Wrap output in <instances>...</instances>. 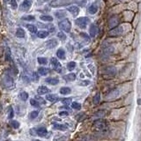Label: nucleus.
Here are the masks:
<instances>
[{
  "mask_svg": "<svg viewBox=\"0 0 141 141\" xmlns=\"http://www.w3.org/2000/svg\"><path fill=\"white\" fill-rule=\"evenodd\" d=\"M89 84H90V81H89V80H82V81H80V86H83V87L87 86V85H89Z\"/></svg>",
  "mask_w": 141,
  "mask_h": 141,
  "instance_id": "obj_46",
  "label": "nucleus"
},
{
  "mask_svg": "<svg viewBox=\"0 0 141 141\" xmlns=\"http://www.w3.org/2000/svg\"><path fill=\"white\" fill-rule=\"evenodd\" d=\"M32 4H33V1H32V0H24L20 6V11H22V12H27V11H28L31 8Z\"/></svg>",
  "mask_w": 141,
  "mask_h": 141,
  "instance_id": "obj_9",
  "label": "nucleus"
},
{
  "mask_svg": "<svg viewBox=\"0 0 141 141\" xmlns=\"http://www.w3.org/2000/svg\"><path fill=\"white\" fill-rule=\"evenodd\" d=\"M35 99L36 101H37L38 102H39L40 105H41V104H44V105H45V104H46V101H45V100H44L43 98L40 97V96H35Z\"/></svg>",
  "mask_w": 141,
  "mask_h": 141,
  "instance_id": "obj_40",
  "label": "nucleus"
},
{
  "mask_svg": "<svg viewBox=\"0 0 141 141\" xmlns=\"http://www.w3.org/2000/svg\"><path fill=\"white\" fill-rule=\"evenodd\" d=\"M64 80L66 81H74L76 80V74L75 73H69V74H66V75L64 76Z\"/></svg>",
  "mask_w": 141,
  "mask_h": 141,
  "instance_id": "obj_20",
  "label": "nucleus"
},
{
  "mask_svg": "<svg viewBox=\"0 0 141 141\" xmlns=\"http://www.w3.org/2000/svg\"><path fill=\"white\" fill-rule=\"evenodd\" d=\"M10 5L13 10H16L18 7V4H17V0H10Z\"/></svg>",
  "mask_w": 141,
  "mask_h": 141,
  "instance_id": "obj_39",
  "label": "nucleus"
},
{
  "mask_svg": "<svg viewBox=\"0 0 141 141\" xmlns=\"http://www.w3.org/2000/svg\"><path fill=\"white\" fill-rule=\"evenodd\" d=\"M46 100L50 102H52V103H55V102H57V101L59 100L58 96L57 95H54V93H50V95H47L46 96Z\"/></svg>",
  "mask_w": 141,
  "mask_h": 141,
  "instance_id": "obj_15",
  "label": "nucleus"
},
{
  "mask_svg": "<svg viewBox=\"0 0 141 141\" xmlns=\"http://www.w3.org/2000/svg\"><path fill=\"white\" fill-rule=\"evenodd\" d=\"M68 115H69V113H68L67 111H61V112L59 113V116H67Z\"/></svg>",
  "mask_w": 141,
  "mask_h": 141,
  "instance_id": "obj_50",
  "label": "nucleus"
},
{
  "mask_svg": "<svg viewBox=\"0 0 141 141\" xmlns=\"http://www.w3.org/2000/svg\"><path fill=\"white\" fill-rule=\"evenodd\" d=\"M33 80H34V81H38V80H39V77L37 75V72H33Z\"/></svg>",
  "mask_w": 141,
  "mask_h": 141,
  "instance_id": "obj_49",
  "label": "nucleus"
},
{
  "mask_svg": "<svg viewBox=\"0 0 141 141\" xmlns=\"http://www.w3.org/2000/svg\"><path fill=\"white\" fill-rule=\"evenodd\" d=\"M55 16L57 19H63L66 16V12L64 10H58L55 12Z\"/></svg>",
  "mask_w": 141,
  "mask_h": 141,
  "instance_id": "obj_22",
  "label": "nucleus"
},
{
  "mask_svg": "<svg viewBox=\"0 0 141 141\" xmlns=\"http://www.w3.org/2000/svg\"><path fill=\"white\" fill-rule=\"evenodd\" d=\"M71 3V0H53L50 4L51 7H60Z\"/></svg>",
  "mask_w": 141,
  "mask_h": 141,
  "instance_id": "obj_7",
  "label": "nucleus"
},
{
  "mask_svg": "<svg viewBox=\"0 0 141 141\" xmlns=\"http://www.w3.org/2000/svg\"><path fill=\"white\" fill-rule=\"evenodd\" d=\"M80 35L82 36V37L84 38V39L86 40V41L90 40V38H89V35H87V34H86V33H80Z\"/></svg>",
  "mask_w": 141,
  "mask_h": 141,
  "instance_id": "obj_48",
  "label": "nucleus"
},
{
  "mask_svg": "<svg viewBox=\"0 0 141 141\" xmlns=\"http://www.w3.org/2000/svg\"><path fill=\"white\" fill-rule=\"evenodd\" d=\"M11 124H12V126L14 128V129H19V128H20V123H19L18 121H16V120L12 121Z\"/></svg>",
  "mask_w": 141,
  "mask_h": 141,
  "instance_id": "obj_41",
  "label": "nucleus"
},
{
  "mask_svg": "<svg viewBox=\"0 0 141 141\" xmlns=\"http://www.w3.org/2000/svg\"><path fill=\"white\" fill-rule=\"evenodd\" d=\"M80 141H96V138L92 135H85L80 138Z\"/></svg>",
  "mask_w": 141,
  "mask_h": 141,
  "instance_id": "obj_28",
  "label": "nucleus"
},
{
  "mask_svg": "<svg viewBox=\"0 0 141 141\" xmlns=\"http://www.w3.org/2000/svg\"><path fill=\"white\" fill-rule=\"evenodd\" d=\"M13 116H14V111L12 109V107H10V113H9V115H8V118L12 119V117H13Z\"/></svg>",
  "mask_w": 141,
  "mask_h": 141,
  "instance_id": "obj_45",
  "label": "nucleus"
},
{
  "mask_svg": "<svg viewBox=\"0 0 141 141\" xmlns=\"http://www.w3.org/2000/svg\"><path fill=\"white\" fill-rule=\"evenodd\" d=\"M116 70L114 66H108V67H106L103 71V76L106 77L108 76V78H112L116 75Z\"/></svg>",
  "mask_w": 141,
  "mask_h": 141,
  "instance_id": "obj_5",
  "label": "nucleus"
},
{
  "mask_svg": "<svg viewBox=\"0 0 141 141\" xmlns=\"http://www.w3.org/2000/svg\"><path fill=\"white\" fill-rule=\"evenodd\" d=\"M117 24H118V20H117L116 17H112V18L108 20V27H109V28L111 29L117 27Z\"/></svg>",
  "mask_w": 141,
  "mask_h": 141,
  "instance_id": "obj_16",
  "label": "nucleus"
},
{
  "mask_svg": "<svg viewBox=\"0 0 141 141\" xmlns=\"http://www.w3.org/2000/svg\"><path fill=\"white\" fill-rule=\"evenodd\" d=\"M58 27L63 32L69 33L71 31V28H72V23L68 19H64V20L58 22Z\"/></svg>",
  "mask_w": 141,
  "mask_h": 141,
  "instance_id": "obj_3",
  "label": "nucleus"
},
{
  "mask_svg": "<svg viewBox=\"0 0 141 141\" xmlns=\"http://www.w3.org/2000/svg\"><path fill=\"white\" fill-rule=\"evenodd\" d=\"M46 47L48 49H54L55 47L57 46V44H58V42H57V41L56 39H51V40H49L46 42Z\"/></svg>",
  "mask_w": 141,
  "mask_h": 141,
  "instance_id": "obj_13",
  "label": "nucleus"
},
{
  "mask_svg": "<svg viewBox=\"0 0 141 141\" xmlns=\"http://www.w3.org/2000/svg\"><path fill=\"white\" fill-rule=\"evenodd\" d=\"M37 61L40 65H47V63H48V60H47L46 57H38Z\"/></svg>",
  "mask_w": 141,
  "mask_h": 141,
  "instance_id": "obj_35",
  "label": "nucleus"
},
{
  "mask_svg": "<svg viewBox=\"0 0 141 141\" xmlns=\"http://www.w3.org/2000/svg\"><path fill=\"white\" fill-rule=\"evenodd\" d=\"M50 92V89L48 88L45 86H40L37 88V93L40 95H47V93Z\"/></svg>",
  "mask_w": 141,
  "mask_h": 141,
  "instance_id": "obj_14",
  "label": "nucleus"
},
{
  "mask_svg": "<svg viewBox=\"0 0 141 141\" xmlns=\"http://www.w3.org/2000/svg\"><path fill=\"white\" fill-rule=\"evenodd\" d=\"M71 92H72V90H71L70 87H61L60 88V93L63 95H70Z\"/></svg>",
  "mask_w": 141,
  "mask_h": 141,
  "instance_id": "obj_26",
  "label": "nucleus"
},
{
  "mask_svg": "<svg viewBox=\"0 0 141 141\" xmlns=\"http://www.w3.org/2000/svg\"><path fill=\"white\" fill-rule=\"evenodd\" d=\"M50 35V32L45 31V30H41L39 32H37V36L41 39H44V38L48 37V35Z\"/></svg>",
  "mask_w": 141,
  "mask_h": 141,
  "instance_id": "obj_24",
  "label": "nucleus"
},
{
  "mask_svg": "<svg viewBox=\"0 0 141 141\" xmlns=\"http://www.w3.org/2000/svg\"><path fill=\"white\" fill-rule=\"evenodd\" d=\"M41 20L42 21H47V22H51L53 20V18L50 15H42L40 16Z\"/></svg>",
  "mask_w": 141,
  "mask_h": 141,
  "instance_id": "obj_31",
  "label": "nucleus"
},
{
  "mask_svg": "<svg viewBox=\"0 0 141 141\" xmlns=\"http://www.w3.org/2000/svg\"><path fill=\"white\" fill-rule=\"evenodd\" d=\"M33 141H41V140H39V139H35V140H33Z\"/></svg>",
  "mask_w": 141,
  "mask_h": 141,
  "instance_id": "obj_51",
  "label": "nucleus"
},
{
  "mask_svg": "<svg viewBox=\"0 0 141 141\" xmlns=\"http://www.w3.org/2000/svg\"><path fill=\"white\" fill-rule=\"evenodd\" d=\"M26 27H27V30H28L32 34L37 33V27H36L35 26L32 25V24H27V26H26Z\"/></svg>",
  "mask_w": 141,
  "mask_h": 141,
  "instance_id": "obj_27",
  "label": "nucleus"
},
{
  "mask_svg": "<svg viewBox=\"0 0 141 141\" xmlns=\"http://www.w3.org/2000/svg\"><path fill=\"white\" fill-rule=\"evenodd\" d=\"M67 11L72 14L74 17L78 16V14L80 13V7L77 5H71L67 8Z\"/></svg>",
  "mask_w": 141,
  "mask_h": 141,
  "instance_id": "obj_11",
  "label": "nucleus"
},
{
  "mask_svg": "<svg viewBox=\"0 0 141 141\" xmlns=\"http://www.w3.org/2000/svg\"><path fill=\"white\" fill-rule=\"evenodd\" d=\"M57 57H58L59 59H62V60H64V59H65V51L64 49H58L57 51Z\"/></svg>",
  "mask_w": 141,
  "mask_h": 141,
  "instance_id": "obj_19",
  "label": "nucleus"
},
{
  "mask_svg": "<svg viewBox=\"0 0 141 141\" xmlns=\"http://www.w3.org/2000/svg\"><path fill=\"white\" fill-rule=\"evenodd\" d=\"M66 139L65 136H56L53 141H65Z\"/></svg>",
  "mask_w": 141,
  "mask_h": 141,
  "instance_id": "obj_42",
  "label": "nucleus"
},
{
  "mask_svg": "<svg viewBox=\"0 0 141 141\" xmlns=\"http://www.w3.org/2000/svg\"><path fill=\"white\" fill-rule=\"evenodd\" d=\"M97 32H98L97 26L95 24H92L90 26V28H89V35H90L91 37H95L97 35Z\"/></svg>",
  "mask_w": 141,
  "mask_h": 141,
  "instance_id": "obj_17",
  "label": "nucleus"
},
{
  "mask_svg": "<svg viewBox=\"0 0 141 141\" xmlns=\"http://www.w3.org/2000/svg\"><path fill=\"white\" fill-rule=\"evenodd\" d=\"M22 20H27V21H34L35 20V16H33V15H27V16L22 17Z\"/></svg>",
  "mask_w": 141,
  "mask_h": 141,
  "instance_id": "obj_37",
  "label": "nucleus"
},
{
  "mask_svg": "<svg viewBox=\"0 0 141 141\" xmlns=\"http://www.w3.org/2000/svg\"><path fill=\"white\" fill-rule=\"evenodd\" d=\"M87 0H80V1L78 2V5L81 6V7H84V6L87 5Z\"/></svg>",
  "mask_w": 141,
  "mask_h": 141,
  "instance_id": "obj_47",
  "label": "nucleus"
},
{
  "mask_svg": "<svg viewBox=\"0 0 141 141\" xmlns=\"http://www.w3.org/2000/svg\"><path fill=\"white\" fill-rule=\"evenodd\" d=\"M53 128L56 130H58V131H66L68 129V125L66 123H53Z\"/></svg>",
  "mask_w": 141,
  "mask_h": 141,
  "instance_id": "obj_12",
  "label": "nucleus"
},
{
  "mask_svg": "<svg viewBox=\"0 0 141 141\" xmlns=\"http://www.w3.org/2000/svg\"><path fill=\"white\" fill-rule=\"evenodd\" d=\"M38 115H39L38 110H34V111H32L30 114H29V118H30V119H35L38 116Z\"/></svg>",
  "mask_w": 141,
  "mask_h": 141,
  "instance_id": "obj_34",
  "label": "nucleus"
},
{
  "mask_svg": "<svg viewBox=\"0 0 141 141\" xmlns=\"http://www.w3.org/2000/svg\"><path fill=\"white\" fill-rule=\"evenodd\" d=\"M100 101H101V95H100V93H97L96 95L93 96V104H99Z\"/></svg>",
  "mask_w": 141,
  "mask_h": 141,
  "instance_id": "obj_30",
  "label": "nucleus"
},
{
  "mask_svg": "<svg viewBox=\"0 0 141 141\" xmlns=\"http://www.w3.org/2000/svg\"><path fill=\"white\" fill-rule=\"evenodd\" d=\"M57 37H58V39L61 41L66 40V35H65V32H59V33H57Z\"/></svg>",
  "mask_w": 141,
  "mask_h": 141,
  "instance_id": "obj_36",
  "label": "nucleus"
},
{
  "mask_svg": "<svg viewBox=\"0 0 141 141\" xmlns=\"http://www.w3.org/2000/svg\"><path fill=\"white\" fill-rule=\"evenodd\" d=\"M121 1H123V0H121Z\"/></svg>",
  "mask_w": 141,
  "mask_h": 141,
  "instance_id": "obj_54",
  "label": "nucleus"
},
{
  "mask_svg": "<svg viewBox=\"0 0 141 141\" xmlns=\"http://www.w3.org/2000/svg\"><path fill=\"white\" fill-rule=\"evenodd\" d=\"M3 85L8 90H12L15 87V82H14L12 76L8 75V74H5V76L3 77Z\"/></svg>",
  "mask_w": 141,
  "mask_h": 141,
  "instance_id": "obj_2",
  "label": "nucleus"
},
{
  "mask_svg": "<svg viewBox=\"0 0 141 141\" xmlns=\"http://www.w3.org/2000/svg\"><path fill=\"white\" fill-rule=\"evenodd\" d=\"M29 133H30L32 136H37V129L32 128V129H30V131H29Z\"/></svg>",
  "mask_w": 141,
  "mask_h": 141,
  "instance_id": "obj_44",
  "label": "nucleus"
},
{
  "mask_svg": "<svg viewBox=\"0 0 141 141\" xmlns=\"http://www.w3.org/2000/svg\"><path fill=\"white\" fill-rule=\"evenodd\" d=\"M76 65H77V64L75 62H73V61L69 62V63L67 64V69L69 71H73L76 68Z\"/></svg>",
  "mask_w": 141,
  "mask_h": 141,
  "instance_id": "obj_32",
  "label": "nucleus"
},
{
  "mask_svg": "<svg viewBox=\"0 0 141 141\" xmlns=\"http://www.w3.org/2000/svg\"><path fill=\"white\" fill-rule=\"evenodd\" d=\"M49 72H50V69H48V68L46 67H40L39 69H38V73H39L41 76H46Z\"/></svg>",
  "mask_w": 141,
  "mask_h": 141,
  "instance_id": "obj_23",
  "label": "nucleus"
},
{
  "mask_svg": "<svg viewBox=\"0 0 141 141\" xmlns=\"http://www.w3.org/2000/svg\"><path fill=\"white\" fill-rule=\"evenodd\" d=\"M50 65H52L53 69H54L56 72H62L61 64L59 63L58 60H57L56 57H52V58L50 59Z\"/></svg>",
  "mask_w": 141,
  "mask_h": 141,
  "instance_id": "obj_6",
  "label": "nucleus"
},
{
  "mask_svg": "<svg viewBox=\"0 0 141 141\" xmlns=\"http://www.w3.org/2000/svg\"><path fill=\"white\" fill-rule=\"evenodd\" d=\"M72 108H74V109H77V110H80L81 108V105L80 102H77V101H73L72 102Z\"/></svg>",
  "mask_w": 141,
  "mask_h": 141,
  "instance_id": "obj_33",
  "label": "nucleus"
},
{
  "mask_svg": "<svg viewBox=\"0 0 141 141\" xmlns=\"http://www.w3.org/2000/svg\"><path fill=\"white\" fill-rule=\"evenodd\" d=\"M30 104L35 108H40V103L35 99H30Z\"/></svg>",
  "mask_w": 141,
  "mask_h": 141,
  "instance_id": "obj_38",
  "label": "nucleus"
},
{
  "mask_svg": "<svg viewBox=\"0 0 141 141\" xmlns=\"http://www.w3.org/2000/svg\"><path fill=\"white\" fill-rule=\"evenodd\" d=\"M61 101L64 104H66V105L69 103H72V99L71 98H65V99H62Z\"/></svg>",
  "mask_w": 141,
  "mask_h": 141,
  "instance_id": "obj_43",
  "label": "nucleus"
},
{
  "mask_svg": "<svg viewBox=\"0 0 141 141\" xmlns=\"http://www.w3.org/2000/svg\"><path fill=\"white\" fill-rule=\"evenodd\" d=\"M89 23H90V20L88 17H80L75 20V24L81 29L86 28Z\"/></svg>",
  "mask_w": 141,
  "mask_h": 141,
  "instance_id": "obj_4",
  "label": "nucleus"
},
{
  "mask_svg": "<svg viewBox=\"0 0 141 141\" xmlns=\"http://www.w3.org/2000/svg\"><path fill=\"white\" fill-rule=\"evenodd\" d=\"M43 1H45V2H47V1H50V0H43Z\"/></svg>",
  "mask_w": 141,
  "mask_h": 141,
  "instance_id": "obj_52",
  "label": "nucleus"
},
{
  "mask_svg": "<svg viewBox=\"0 0 141 141\" xmlns=\"http://www.w3.org/2000/svg\"><path fill=\"white\" fill-rule=\"evenodd\" d=\"M37 136L41 137V138H48L50 134L45 127H40L37 129Z\"/></svg>",
  "mask_w": 141,
  "mask_h": 141,
  "instance_id": "obj_10",
  "label": "nucleus"
},
{
  "mask_svg": "<svg viewBox=\"0 0 141 141\" xmlns=\"http://www.w3.org/2000/svg\"><path fill=\"white\" fill-rule=\"evenodd\" d=\"M88 12L90 14H95L98 12V5L96 4H93L88 7Z\"/></svg>",
  "mask_w": 141,
  "mask_h": 141,
  "instance_id": "obj_21",
  "label": "nucleus"
},
{
  "mask_svg": "<svg viewBox=\"0 0 141 141\" xmlns=\"http://www.w3.org/2000/svg\"><path fill=\"white\" fill-rule=\"evenodd\" d=\"M45 81L48 84L51 85V86H56V85H57L59 83V80L57 78H48L46 79Z\"/></svg>",
  "mask_w": 141,
  "mask_h": 141,
  "instance_id": "obj_18",
  "label": "nucleus"
},
{
  "mask_svg": "<svg viewBox=\"0 0 141 141\" xmlns=\"http://www.w3.org/2000/svg\"><path fill=\"white\" fill-rule=\"evenodd\" d=\"M123 30L122 27H116L111 29L109 33H108V35H109V36H112V37H116V36L121 35L123 34Z\"/></svg>",
  "mask_w": 141,
  "mask_h": 141,
  "instance_id": "obj_8",
  "label": "nucleus"
},
{
  "mask_svg": "<svg viewBox=\"0 0 141 141\" xmlns=\"http://www.w3.org/2000/svg\"><path fill=\"white\" fill-rule=\"evenodd\" d=\"M108 123L105 119H97L93 123V129L98 132H105L108 131Z\"/></svg>",
  "mask_w": 141,
  "mask_h": 141,
  "instance_id": "obj_1",
  "label": "nucleus"
},
{
  "mask_svg": "<svg viewBox=\"0 0 141 141\" xmlns=\"http://www.w3.org/2000/svg\"><path fill=\"white\" fill-rule=\"evenodd\" d=\"M19 96H20L21 101H26L27 99H28V93H27V92H24V91L20 92Z\"/></svg>",
  "mask_w": 141,
  "mask_h": 141,
  "instance_id": "obj_29",
  "label": "nucleus"
},
{
  "mask_svg": "<svg viewBox=\"0 0 141 141\" xmlns=\"http://www.w3.org/2000/svg\"><path fill=\"white\" fill-rule=\"evenodd\" d=\"M16 36L18 38H24L25 36H26V33H25L24 29L21 28V27H19V28H17Z\"/></svg>",
  "mask_w": 141,
  "mask_h": 141,
  "instance_id": "obj_25",
  "label": "nucleus"
},
{
  "mask_svg": "<svg viewBox=\"0 0 141 141\" xmlns=\"http://www.w3.org/2000/svg\"><path fill=\"white\" fill-rule=\"evenodd\" d=\"M8 1H9V0H5V2H8Z\"/></svg>",
  "mask_w": 141,
  "mask_h": 141,
  "instance_id": "obj_53",
  "label": "nucleus"
}]
</instances>
